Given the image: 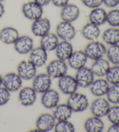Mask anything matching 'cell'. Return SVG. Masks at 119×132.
<instances>
[{
	"label": "cell",
	"instance_id": "1",
	"mask_svg": "<svg viewBox=\"0 0 119 132\" xmlns=\"http://www.w3.org/2000/svg\"><path fill=\"white\" fill-rule=\"evenodd\" d=\"M67 104L73 112H84L90 105L87 97L83 93L77 92L69 95Z\"/></svg>",
	"mask_w": 119,
	"mask_h": 132
},
{
	"label": "cell",
	"instance_id": "2",
	"mask_svg": "<svg viewBox=\"0 0 119 132\" xmlns=\"http://www.w3.org/2000/svg\"><path fill=\"white\" fill-rule=\"evenodd\" d=\"M106 50L107 48L105 44L103 42L95 40L88 43L84 51L88 59L95 61L104 58L106 55Z\"/></svg>",
	"mask_w": 119,
	"mask_h": 132
},
{
	"label": "cell",
	"instance_id": "3",
	"mask_svg": "<svg viewBox=\"0 0 119 132\" xmlns=\"http://www.w3.org/2000/svg\"><path fill=\"white\" fill-rule=\"evenodd\" d=\"M67 70L68 66L66 61L56 59L48 64L46 73L52 79H59L67 74Z\"/></svg>",
	"mask_w": 119,
	"mask_h": 132
},
{
	"label": "cell",
	"instance_id": "4",
	"mask_svg": "<svg viewBox=\"0 0 119 132\" xmlns=\"http://www.w3.org/2000/svg\"><path fill=\"white\" fill-rule=\"evenodd\" d=\"M22 12L27 19L34 21L43 16V6L33 0L26 2L22 7Z\"/></svg>",
	"mask_w": 119,
	"mask_h": 132
},
{
	"label": "cell",
	"instance_id": "5",
	"mask_svg": "<svg viewBox=\"0 0 119 132\" xmlns=\"http://www.w3.org/2000/svg\"><path fill=\"white\" fill-rule=\"evenodd\" d=\"M55 34L61 40L70 42L76 35V30L72 23L62 20L56 25Z\"/></svg>",
	"mask_w": 119,
	"mask_h": 132
},
{
	"label": "cell",
	"instance_id": "6",
	"mask_svg": "<svg viewBox=\"0 0 119 132\" xmlns=\"http://www.w3.org/2000/svg\"><path fill=\"white\" fill-rule=\"evenodd\" d=\"M58 86L63 94L68 95L76 92L79 88L75 77L67 74L58 79Z\"/></svg>",
	"mask_w": 119,
	"mask_h": 132
},
{
	"label": "cell",
	"instance_id": "7",
	"mask_svg": "<svg viewBox=\"0 0 119 132\" xmlns=\"http://www.w3.org/2000/svg\"><path fill=\"white\" fill-rule=\"evenodd\" d=\"M110 107V104L104 97H97L90 105V111L92 115L99 118L106 116Z\"/></svg>",
	"mask_w": 119,
	"mask_h": 132
},
{
	"label": "cell",
	"instance_id": "8",
	"mask_svg": "<svg viewBox=\"0 0 119 132\" xmlns=\"http://www.w3.org/2000/svg\"><path fill=\"white\" fill-rule=\"evenodd\" d=\"M52 79L47 73L37 74L32 79L31 87L37 93L42 94L51 88Z\"/></svg>",
	"mask_w": 119,
	"mask_h": 132
},
{
	"label": "cell",
	"instance_id": "9",
	"mask_svg": "<svg viewBox=\"0 0 119 132\" xmlns=\"http://www.w3.org/2000/svg\"><path fill=\"white\" fill-rule=\"evenodd\" d=\"M74 77L79 87L82 88L89 87L95 80V75L92 70L86 66L77 70Z\"/></svg>",
	"mask_w": 119,
	"mask_h": 132
},
{
	"label": "cell",
	"instance_id": "10",
	"mask_svg": "<svg viewBox=\"0 0 119 132\" xmlns=\"http://www.w3.org/2000/svg\"><path fill=\"white\" fill-rule=\"evenodd\" d=\"M22 85L23 79L17 73L10 72L3 76V86L11 93L19 91Z\"/></svg>",
	"mask_w": 119,
	"mask_h": 132
},
{
	"label": "cell",
	"instance_id": "11",
	"mask_svg": "<svg viewBox=\"0 0 119 132\" xmlns=\"http://www.w3.org/2000/svg\"><path fill=\"white\" fill-rule=\"evenodd\" d=\"M51 24L48 18L42 16L33 21L31 26V30L33 35L37 37H41L50 32Z\"/></svg>",
	"mask_w": 119,
	"mask_h": 132
},
{
	"label": "cell",
	"instance_id": "12",
	"mask_svg": "<svg viewBox=\"0 0 119 132\" xmlns=\"http://www.w3.org/2000/svg\"><path fill=\"white\" fill-rule=\"evenodd\" d=\"M17 73L23 80H30L37 75V67L29 60L22 61L18 65Z\"/></svg>",
	"mask_w": 119,
	"mask_h": 132
},
{
	"label": "cell",
	"instance_id": "13",
	"mask_svg": "<svg viewBox=\"0 0 119 132\" xmlns=\"http://www.w3.org/2000/svg\"><path fill=\"white\" fill-rule=\"evenodd\" d=\"M56 122L53 115L49 113H43L39 115L36 120V128L41 132L51 131L54 129Z\"/></svg>",
	"mask_w": 119,
	"mask_h": 132
},
{
	"label": "cell",
	"instance_id": "14",
	"mask_svg": "<svg viewBox=\"0 0 119 132\" xmlns=\"http://www.w3.org/2000/svg\"><path fill=\"white\" fill-rule=\"evenodd\" d=\"M15 51L21 55H26L31 52L34 48V41L30 36H19L13 44Z\"/></svg>",
	"mask_w": 119,
	"mask_h": 132
},
{
	"label": "cell",
	"instance_id": "15",
	"mask_svg": "<svg viewBox=\"0 0 119 132\" xmlns=\"http://www.w3.org/2000/svg\"><path fill=\"white\" fill-rule=\"evenodd\" d=\"M80 15V10L74 4L69 3L61 8L60 17L62 21L73 23L77 20Z\"/></svg>",
	"mask_w": 119,
	"mask_h": 132
},
{
	"label": "cell",
	"instance_id": "16",
	"mask_svg": "<svg viewBox=\"0 0 119 132\" xmlns=\"http://www.w3.org/2000/svg\"><path fill=\"white\" fill-rule=\"evenodd\" d=\"M60 95L56 90L54 89L48 90L43 93L41 97V102L44 108L48 109H54L59 104Z\"/></svg>",
	"mask_w": 119,
	"mask_h": 132
},
{
	"label": "cell",
	"instance_id": "17",
	"mask_svg": "<svg viewBox=\"0 0 119 132\" xmlns=\"http://www.w3.org/2000/svg\"><path fill=\"white\" fill-rule=\"evenodd\" d=\"M19 101L24 106L33 105L37 100V92L30 86L21 88L19 93Z\"/></svg>",
	"mask_w": 119,
	"mask_h": 132
},
{
	"label": "cell",
	"instance_id": "18",
	"mask_svg": "<svg viewBox=\"0 0 119 132\" xmlns=\"http://www.w3.org/2000/svg\"><path fill=\"white\" fill-rule=\"evenodd\" d=\"M88 58L84 51L79 50L73 51L67 61L71 68L77 70L85 67Z\"/></svg>",
	"mask_w": 119,
	"mask_h": 132
},
{
	"label": "cell",
	"instance_id": "19",
	"mask_svg": "<svg viewBox=\"0 0 119 132\" xmlns=\"http://www.w3.org/2000/svg\"><path fill=\"white\" fill-rule=\"evenodd\" d=\"M29 60L37 68L42 67L47 63L48 52L41 46L33 48L29 53Z\"/></svg>",
	"mask_w": 119,
	"mask_h": 132
},
{
	"label": "cell",
	"instance_id": "20",
	"mask_svg": "<svg viewBox=\"0 0 119 132\" xmlns=\"http://www.w3.org/2000/svg\"><path fill=\"white\" fill-rule=\"evenodd\" d=\"M109 86L110 84L106 79L99 77L95 79L89 88L91 94L96 97H99L106 95Z\"/></svg>",
	"mask_w": 119,
	"mask_h": 132
},
{
	"label": "cell",
	"instance_id": "21",
	"mask_svg": "<svg viewBox=\"0 0 119 132\" xmlns=\"http://www.w3.org/2000/svg\"><path fill=\"white\" fill-rule=\"evenodd\" d=\"M55 51L57 59L67 61L74 51V49L70 42L62 40L61 42H59Z\"/></svg>",
	"mask_w": 119,
	"mask_h": 132
},
{
	"label": "cell",
	"instance_id": "22",
	"mask_svg": "<svg viewBox=\"0 0 119 132\" xmlns=\"http://www.w3.org/2000/svg\"><path fill=\"white\" fill-rule=\"evenodd\" d=\"M19 36L17 29L12 26L4 27L0 30V41L5 44H13Z\"/></svg>",
	"mask_w": 119,
	"mask_h": 132
},
{
	"label": "cell",
	"instance_id": "23",
	"mask_svg": "<svg viewBox=\"0 0 119 132\" xmlns=\"http://www.w3.org/2000/svg\"><path fill=\"white\" fill-rule=\"evenodd\" d=\"M81 33L85 39L92 42L98 40L100 36V30L99 26L88 22L82 28Z\"/></svg>",
	"mask_w": 119,
	"mask_h": 132
},
{
	"label": "cell",
	"instance_id": "24",
	"mask_svg": "<svg viewBox=\"0 0 119 132\" xmlns=\"http://www.w3.org/2000/svg\"><path fill=\"white\" fill-rule=\"evenodd\" d=\"M107 11L100 6L91 9L88 15L89 22L98 26H102L106 23Z\"/></svg>",
	"mask_w": 119,
	"mask_h": 132
},
{
	"label": "cell",
	"instance_id": "25",
	"mask_svg": "<svg viewBox=\"0 0 119 132\" xmlns=\"http://www.w3.org/2000/svg\"><path fill=\"white\" fill-rule=\"evenodd\" d=\"M110 67V63L107 59L101 58L94 61L90 68L95 76L98 77H105Z\"/></svg>",
	"mask_w": 119,
	"mask_h": 132
},
{
	"label": "cell",
	"instance_id": "26",
	"mask_svg": "<svg viewBox=\"0 0 119 132\" xmlns=\"http://www.w3.org/2000/svg\"><path fill=\"white\" fill-rule=\"evenodd\" d=\"M84 127L87 132H101L104 130L105 123L101 118L92 115L85 120Z\"/></svg>",
	"mask_w": 119,
	"mask_h": 132
},
{
	"label": "cell",
	"instance_id": "27",
	"mask_svg": "<svg viewBox=\"0 0 119 132\" xmlns=\"http://www.w3.org/2000/svg\"><path fill=\"white\" fill-rule=\"evenodd\" d=\"M40 38V46L47 52L55 51L59 43V38L57 35L51 31Z\"/></svg>",
	"mask_w": 119,
	"mask_h": 132
},
{
	"label": "cell",
	"instance_id": "28",
	"mask_svg": "<svg viewBox=\"0 0 119 132\" xmlns=\"http://www.w3.org/2000/svg\"><path fill=\"white\" fill-rule=\"evenodd\" d=\"M103 43L108 45L119 44V29L118 28L110 27L102 34Z\"/></svg>",
	"mask_w": 119,
	"mask_h": 132
},
{
	"label": "cell",
	"instance_id": "29",
	"mask_svg": "<svg viewBox=\"0 0 119 132\" xmlns=\"http://www.w3.org/2000/svg\"><path fill=\"white\" fill-rule=\"evenodd\" d=\"M53 110L52 115L56 121L69 120L73 113V111L67 103L58 104Z\"/></svg>",
	"mask_w": 119,
	"mask_h": 132
},
{
	"label": "cell",
	"instance_id": "30",
	"mask_svg": "<svg viewBox=\"0 0 119 132\" xmlns=\"http://www.w3.org/2000/svg\"><path fill=\"white\" fill-rule=\"evenodd\" d=\"M106 59L113 65H119V44L109 45L106 52Z\"/></svg>",
	"mask_w": 119,
	"mask_h": 132
},
{
	"label": "cell",
	"instance_id": "31",
	"mask_svg": "<svg viewBox=\"0 0 119 132\" xmlns=\"http://www.w3.org/2000/svg\"><path fill=\"white\" fill-rule=\"evenodd\" d=\"M105 77L110 85H119V65L110 67Z\"/></svg>",
	"mask_w": 119,
	"mask_h": 132
},
{
	"label": "cell",
	"instance_id": "32",
	"mask_svg": "<svg viewBox=\"0 0 119 132\" xmlns=\"http://www.w3.org/2000/svg\"><path fill=\"white\" fill-rule=\"evenodd\" d=\"M106 98L110 104H119V85H110L106 94Z\"/></svg>",
	"mask_w": 119,
	"mask_h": 132
},
{
	"label": "cell",
	"instance_id": "33",
	"mask_svg": "<svg viewBox=\"0 0 119 132\" xmlns=\"http://www.w3.org/2000/svg\"><path fill=\"white\" fill-rule=\"evenodd\" d=\"M54 129L56 132H74L75 130L74 125L69 120L56 121Z\"/></svg>",
	"mask_w": 119,
	"mask_h": 132
},
{
	"label": "cell",
	"instance_id": "34",
	"mask_svg": "<svg viewBox=\"0 0 119 132\" xmlns=\"http://www.w3.org/2000/svg\"><path fill=\"white\" fill-rule=\"evenodd\" d=\"M106 23L110 27H119V9L112 8L107 12Z\"/></svg>",
	"mask_w": 119,
	"mask_h": 132
},
{
	"label": "cell",
	"instance_id": "35",
	"mask_svg": "<svg viewBox=\"0 0 119 132\" xmlns=\"http://www.w3.org/2000/svg\"><path fill=\"white\" fill-rule=\"evenodd\" d=\"M106 117L112 124H119V105H113L110 106Z\"/></svg>",
	"mask_w": 119,
	"mask_h": 132
},
{
	"label": "cell",
	"instance_id": "36",
	"mask_svg": "<svg viewBox=\"0 0 119 132\" xmlns=\"http://www.w3.org/2000/svg\"><path fill=\"white\" fill-rule=\"evenodd\" d=\"M11 98V92L4 86H0V106L8 103Z\"/></svg>",
	"mask_w": 119,
	"mask_h": 132
},
{
	"label": "cell",
	"instance_id": "37",
	"mask_svg": "<svg viewBox=\"0 0 119 132\" xmlns=\"http://www.w3.org/2000/svg\"><path fill=\"white\" fill-rule=\"evenodd\" d=\"M83 5L90 9L99 7L103 4V0H81Z\"/></svg>",
	"mask_w": 119,
	"mask_h": 132
},
{
	"label": "cell",
	"instance_id": "38",
	"mask_svg": "<svg viewBox=\"0 0 119 132\" xmlns=\"http://www.w3.org/2000/svg\"><path fill=\"white\" fill-rule=\"evenodd\" d=\"M103 4L109 8H115L119 5V0H103Z\"/></svg>",
	"mask_w": 119,
	"mask_h": 132
},
{
	"label": "cell",
	"instance_id": "39",
	"mask_svg": "<svg viewBox=\"0 0 119 132\" xmlns=\"http://www.w3.org/2000/svg\"><path fill=\"white\" fill-rule=\"evenodd\" d=\"M51 3L56 7L62 8L69 3V0H51Z\"/></svg>",
	"mask_w": 119,
	"mask_h": 132
},
{
	"label": "cell",
	"instance_id": "40",
	"mask_svg": "<svg viewBox=\"0 0 119 132\" xmlns=\"http://www.w3.org/2000/svg\"><path fill=\"white\" fill-rule=\"evenodd\" d=\"M107 131L108 132H119V124H112Z\"/></svg>",
	"mask_w": 119,
	"mask_h": 132
},
{
	"label": "cell",
	"instance_id": "41",
	"mask_svg": "<svg viewBox=\"0 0 119 132\" xmlns=\"http://www.w3.org/2000/svg\"><path fill=\"white\" fill-rule=\"evenodd\" d=\"M33 1L44 7V6L48 5L51 3V0H33Z\"/></svg>",
	"mask_w": 119,
	"mask_h": 132
},
{
	"label": "cell",
	"instance_id": "42",
	"mask_svg": "<svg viewBox=\"0 0 119 132\" xmlns=\"http://www.w3.org/2000/svg\"><path fill=\"white\" fill-rule=\"evenodd\" d=\"M5 7H4V5L2 2H0V18H1L5 14Z\"/></svg>",
	"mask_w": 119,
	"mask_h": 132
},
{
	"label": "cell",
	"instance_id": "43",
	"mask_svg": "<svg viewBox=\"0 0 119 132\" xmlns=\"http://www.w3.org/2000/svg\"><path fill=\"white\" fill-rule=\"evenodd\" d=\"M3 76L0 73V86H3Z\"/></svg>",
	"mask_w": 119,
	"mask_h": 132
},
{
	"label": "cell",
	"instance_id": "44",
	"mask_svg": "<svg viewBox=\"0 0 119 132\" xmlns=\"http://www.w3.org/2000/svg\"><path fill=\"white\" fill-rule=\"evenodd\" d=\"M4 1H5V0H0V2H2V3H3V2Z\"/></svg>",
	"mask_w": 119,
	"mask_h": 132
},
{
	"label": "cell",
	"instance_id": "45",
	"mask_svg": "<svg viewBox=\"0 0 119 132\" xmlns=\"http://www.w3.org/2000/svg\"><path fill=\"white\" fill-rule=\"evenodd\" d=\"M118 29H119V27H118Z\"/></svg>",
	"mask_w": 119,
	"mask_h": 132
}]
</instances>
